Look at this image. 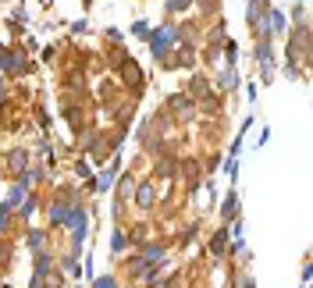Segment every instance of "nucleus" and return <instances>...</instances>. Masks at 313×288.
<instances>
[{
  "instance_id": "1",
  "label": "nucleus",
  "mask_w": 313,
  "mask_h": 288,
  "mask_svg": "<svg viewBox=\"0 0 313 288\" xmlns=\"http://www.w3.org/2000/svg\"><path fill=\"white\" fill-rule=\"evenodd\" d=\"M168 43H171V32H157V36H153V50L164 54V47H168Z\"/></svg>"
}]
</instances>
